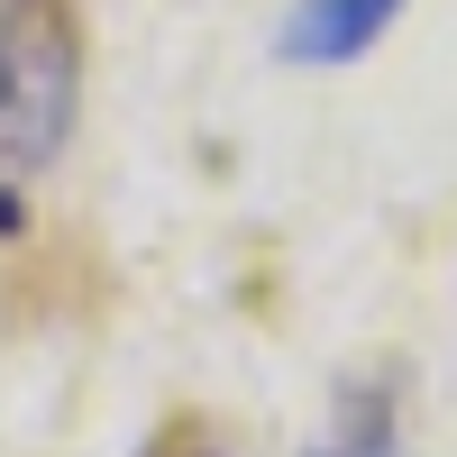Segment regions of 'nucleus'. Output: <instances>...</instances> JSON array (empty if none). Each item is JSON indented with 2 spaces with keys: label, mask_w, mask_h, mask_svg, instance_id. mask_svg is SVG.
I'll return each instance as SVG.
<instances>
[{
  "label": "nucleus",
  "mask_w": 457,
  "mask_h": 457,
  "mask_svg": "<svg viewBox=\"0 0 457 457\" xmlns=\"http://www.w3.org/2000/svg\"><path fill=\"white\" fill-rule=\"evenodd\" d=\"M73 92H83V37L64 0H0V156L46 165L73 129Z\"/></svg>",
  "instance_id": "nucleus-1"
},
{
  "label": "nucleus",
  "mask_w": 457,
  "mask_h": 457,
  "mask_svg": "<svg viewBox=\"0 0 457 457\" xmlns=\"http://www.w3.org/2000/svg\"><path fill=\"white\" fill-rule=\"evenodd\" d=\"M411 0H293L284 28H275V55L302 73H329V64H357L375 37H385Z\"/></svg>",
  "instance_id": "nucleus-2"
},
{
  "label": "nucleus",
  "mask_w": 457,
  "mask_h": 457,
  "mask_svg": "<svg viewBox=\"0 0 457 457\" xmlns=\"http://www.w3.org/2000/svg\"><path fill=\"white\" fill-rule=\"evenodd\" d=\"M312 457H403V411H394V385H348Z\"/></svg>",
  "instance_id": "nucleus-3"
},
{
  "label": "nucleus",
  "mask_w": 457,
  "mask_h": 457,
  "mask_svg": "<svg viewBox=\"0 0 457 457\" xmlns=\"http://www.w3.org/2000/svg\"><path fill=\"white\" fill-rule=\"evenodd\" d=\"M146 457H228V448H220V439H211L202 421H174V430H165L156 448H146Z\"/></svg>",
  "instance_id": "nucleus-4"
}]
</instances>
